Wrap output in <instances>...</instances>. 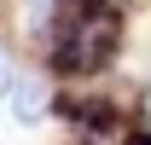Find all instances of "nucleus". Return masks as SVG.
Wrapping results in <instances>:
<instances>
[{
	"label": "nucleus",
	"mask_w": 151,
	"mask_h": 145,
	"mask_svg": "<svg viewBox=\"0 0 151 145\" xmlns=\"http://www.w3.org/2000/svg\"><path fill=\"white\" fill-rule=\"evenodd\" d=\"M116 41H122V23L105 0H64L52 18V64L64 75H93L111 64Z\"/></svg>",
	"instance_id": "nucleus-1"
},
{
	"label": "nucleus",
	"mask_w": 151,
	"mask_h": 145,
	"mask_svg": "<svg viewBox=\"0 0 151 145\" xmlns=\"http://www.w3.org/2000/svg\"><path fill=\"white\" fill-rule=\"evenodd\" d=\"M47 110H52V81H47L41 70L35 75H18V87H12V116H18L23 128H35Z\"/></svg>",
	"instance_id": "nucleus-2"
},
{
	"label": "nucleus",
	"mask_w": 151,
	"mask_h": 145,
	"mask_svg": "<svg viewBox=\"0 0 151 145\" xmlns=\"http://www.w3.org/2000/svg\"><path fill=\"white\" fill-rule=\"evenodd\" d=\"M58 6L64 0H18V23H23V35H52V18H58Z\"/></svg>",
	"instance_id": "nucleus-3"
},
{
	"label": "nucleus",
	"mask_w": 151,
	"mask_h": 145,
	"mask_svg": "<svg viewBox=\"0 0 151 145\" xmlns=\"http://www.w3.org/2000/svg\"><path fill=\"white\" fill-rule=\"evenodd\" d=\"M12 87H18V64H12V47L0 41V99H12Z\"/></svg>",
	"instance_id": "nucleus-4"
}]
</instances>
